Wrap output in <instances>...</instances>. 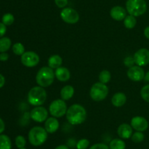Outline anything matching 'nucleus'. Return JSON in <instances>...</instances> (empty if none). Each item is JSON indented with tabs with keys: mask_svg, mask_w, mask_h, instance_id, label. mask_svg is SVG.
I'll return each instance as SVG.
<instances>
[{
	"mask_svg": "<svg viewBox=\"0 0 149 149\" xmlns=\"http://www.w3.org/2000/svg\"><path fill=\"white\" fill-rule=\"evenodd\" d=\"M65 115L69 124L71 125H79L85 121L87 118V111L81 105L74 104L68 108Z\"/></svg>",
	"mask_w": 149,
	"mask_h": 149,
	"instance_id": "1",
	"label": "nucleus"
},
{
	"mask_svg": "<svg viewBox=\"0 0 149 149\" xmlns=\"http://www.w3.org/2000/svg\"><path fill=\"white\" fill-rule=\"evenodd\" d=\"M47 92L42 86H34L28 93V102L35 107L43 105L47 99Z\"/></svg>",
	"mask_w": 149,
	"mask_h": 149,
	"instance_id": "2",
	"label": "nucleus"
},
{
	"mask_svg": "<svg viewBox=\"0 0 149 149\" xmlns=\"http://www.w3.org/2000/svg\"><path fill=\"white\" fill-rule=\"evenodd\" d=\"M29 141L33 146H40L46 142L47 139V131L45 128L41 127H34L29 131Z\"/></svg>",
	"mask_w": 149,
	"mask_h": 149,
	"instance_id": "3",
	"label": "nucleus"
},
{
	"mask_svg": "<svg viewBox=\"0 0 149 149\" xmlns=\"http://www.w3.org/2000/svg\"><path fill=\"white\" fill-rule=\"evenodd\" d=\"M55 77L53 69L49 67H43L38 71L36 75V81L39 86L48 87L53 83Z\"/></svg>",
	"mask_w": 149,
	"mask_h": 149,
	"instance_id": "4",
	"label": "nucleus"
},
{
	"mask_svg": "<svg viewBox=\"0 0 149 149\" xmlns=\"http://www.w3.org/2000/svg\"><path fill=\"white\" fill-rule=\"evenodd\" d=\"M126 10L129 15L138 17L146 12L147 4L145 0H127Z\"/></svg>",
	"mask_w": 149,
	"mask_h": 149,
	"instance_id": "5",
	"label": "nucleus"
},
{
	"mask_svg": "<svg viewBox=\"0 0 149 149\" xmlns=\"http://www.w3.org/2000/svg\"><path fill=\"white\" fill-rule=\"evenodd\" d=\"M109 94V88L104 83L100 82L94 83L90 91V96L93 100L100 102L107 97Z\"/></svg>",
	"mask_w": 149,
	"mask_h": 149,
	"instance_id": "6",
	"label": "nucleus"
},
{
	"mask_svg": "<svg viewBox=\"0 0 149 149\" xmlns=\"http://www.w3.org/2000/svg\"><path fill=\"white\" fill-rule=\"evenodd\" d=\"M67 105L64 100L61 99H55L51 102L49 108V111L51 115L55 118H61L65 114H66Z\"/></svg>",
	"mask_w": 149,
	"mask_h": 149,
	"instance_id": "7",
	"label": "nucleus"
},
{
	"mask_svg": "<svg viewBox=\"0 0 149 149\" xmlns=\"http://www.w3.org/2000/svg\"><path fill=\"white\" fill-rule=\"evenodd\" d=\"M61 18L66 23L75 24L79 20V15L74 9L71 7H65L61 12Z\"/></svg>",
	"mask_w": 149,
	"mask_h": 149,
	"instance_id": "8",
	"label": "nucleus"
},
{
	"mask_svg": "<svg viewBox=\"0 0 149 149\" xmlns=\"http://www.w3.org/2000/svg\"><path fill=\"white\" fill-rule=\"evenodd\" d=\"M21 63L27 67H33L38 65L40 61L39 55L33 51H26L20 58Z\"/></svg>",
	"mask_w": 149,
	"mask_h": 149,
	"instance_id": "9",
	"label": "nucleus"
},
{
	"mask_svg": "<svg viewBox=\"0 0 149 149\" xmlns=\"http://www.w3.org/2000/svg\"><path fill=\"white\" fill-rule=\"evenodd\" d=\"M134 60L136 65L144 67L149 64V51L146 48H141L134 54Z\"/></svg>",
	"mask_w": 149,
	"mask_h": 149,
	"instance_id": "10",
	"label": "nucleus"
},
{
	"mask_svg": "<svg viewBox=\"0 0 149 149\" xmlns=\"http://www.w3.org/2000/svg\"><path fill=\"white\" fill-rule=\"evenodd\" d=\"M30 116L31 119L36 122L42 123L47 119L48 111L42 106L35 107L31 111Z\"/></svg>",
	"mask_w": 149,
	"mask_h": 149,
	"instance_id": "11",
	"label": "nucleus"
},
{
	"mask_svg": "<svg viewBox=\"0 0 149 149\" xmlns=\"http://www.w3.org/2000/svg\"><path fill=\"white\" fill-rule=\"evenodd\" d=\"M127 74V77L132 81L139 82L143 80L146 74L142 67L136 65L128 69Z\"/></svg>",
	"mask_w": 149,
	"mask_h": 149,
	"instance_id": "12",
	"label": "nucleus"
},
{
	"mask_svg": "<svg viewBox=\"0 0 149 149\" xmlns=\"http://www.w3.org/2000/svg\"><path fill=\"white\" fill-rule=\"evenodd\" d=\"M130 125L137 131H144L148 128V122L144 117L135 116L131 119Z\"/></svg>",
	"mask_w": 149,
	"mask_h": 149,
	"instance_id": "13",
	"label": "nucleus"
},
{
	"mask_svg": "<svg viewBox=\"0 0 149 149\" xmlns=\"http://www.w3.org/2000/svg\"><path fill=\"white\" fill-rule=\"evenodd\" d=\"M110 15L113 20L121 21L127 16V10L121 6H114L110 10Z\"/></svg>",
	"mask_w": 149,
	"mask_h": 149,
	"instance_id": "14",
	"label": "nucleus"
},
{
	"mask_svg": "<svg viewBox=\"0 0 149 149\" xmlns=\"http://www.w3.org/2000/svg\"><path fill=\"white\" fill-rule=\"evenodd\" d=\"M132 127L128 124H122L117 129V134L121 139L131 138L132 134Z\"/></svg>",
	"mask_w": 149,
	"mask_h": 149,
	"instance_id": "15",
	"label": "nucleus"
},
{
	"mask_svg": "<svg viewBox=\"0 0 149 149\" xmlns=\"http://www.w3.org/2000/svg\"><path fill=\"white\" fill-rule=\"evenodd\" d=\"M59 126V122L57 118L53 116L48 118L45 123V129L47 131V133H49V134H53L55 131H58Z\"/></svg>",
	"mask_w": 149,
	"mask_h": 149,
	"instance_id": "16",
	"label": "nucleus"
},
{
	"mask_svg": "<svg viewBox=\"0 0 149 149\" xmlns=\"http://www.w3.org/2000/svg\"><path fill=\"white\" fill-rule=\"evenodd\" d=\"M55 74L56 78L61 82H66L71 77V72L66 67H60L55 70Z\"/></svg>",
	"mask_w": 149,
	"mask_h": 149,
	"instance_id": "17",
	"label": "nucleus"
},
{
	"mask_svg": "<svg viewBox=\"0 0 149 149\" xmlns=\"http://www.w3.org/2000/svg\"><path fill=\"white\" fill-rule=\"evenodd\" d=\"M127 102V96L122 92H117L111 98L112 105L116 108H120L125 105Z\"/></svg>",
	"mask_w": 149,
	"mask_h": 149,
	"instance_id": "18",
	"label": "nucleus"
},
{
	"mask_svg": "<svg viewBox=\"0 0 149 149\" xmlns=\"http://www.w3.org/2000/svg\"><path fill=\"white\" fill-rule=\"evenodd\" d=\"M74 94V89L72 86L67 85L62 88L61 91V99L64 101L69 100L70 99L73 97Z\"/></svg>",
	"mask_w": 149,
	"mask_h": 149,
	"instance_id": "19",
	"label": "nucleus"
},
{
	"mask_svg": "<svg viewBox=\"0 0 149 149\" xmlns=\"http://www.w3.org/2000/svg\"><path fill=\"white\" fill-rule=\"evenodd\" d=\"M63 63V58L59 55H52L48 59V66L52 69H58L61 67Z\"/></svg>",
	"mask_w": 149,
	"mask_h": 149,
	"instance_id": "20",
	"label": "nucleus"
},
{
	"mask_svg": "<svg viewBox=\"0 0 149 149\" xmlns=\"http://www.w3.org/2000/svg\"><path fill=\"white\" fill-rule=\"evenodd\" d=\"M110 149H125L126 143L122 139H113L109 144Z\"/></svg>",
	"mask_w": 149,
	"mask_h": 149,
	"instance_id": "21",
	"label": "nucleus"
},
{
	"mask_svg": "<svg viewBox=\"0 0 149 149\" xmlns=\"http://www.w3.org/2000/svg\"><path fill=\"white\" fill-rule=\"evenodd\" d=\"M12 142L10 137L6 134L0 135V149H11Z\"/></svg>",
	"mask_w": 149,
	"mask_h": 149,
	"instance_id": "22",
	"label": "nucleus"
},
{
	"mask_svg": "<svg viewBox=\"0 0 149 149\" xmlns=\"http://www.w3.org/2000/svg\"><path fill=\"white\" fill-rule=\"evenodd\" d=\"M136 18L133 15H127L126 17H125V18L124 19V25H125V26L127 29H133V28L136 26Z\"/></svg>",
	"mask_w": 149,
	"mask_h": 149,
	"instance_id": "23",
	"label": "nucleus"
},
{
	"mask_svg": "<svg viewBox=\"0 0 149 149\" xmlns=\"http://www.w3.org/2000/svg\"><path fill=\"white\" fill-rule=\"evenodd\" d=\"M11 45V39L9 37L0 38V53H4L8 51Z\"/></svg>",
	"mask_w": 149,
	"mask_h": 149,
	"instance_id": "24",
	"label": "nucleus"
},
{
	"mask_svg": "<svg viewBox=\"0 0 149 149\" xmlns=\"http://www.w3.org/2000/svg\"><path fill=\"white\" fill-rule=\"evenodd\" d=\"M98 78L100 83L106 84V83H108L109 81H110L111 78V72L109 71V70H103V71L100 72V74H99Z\"/></svg>",
	"mask_w": 149,
	"mask_h": 149,
	"instance_id": "25",
	"label": "nucleus"
},
{
	"mask_svg": "<svg viewBox=\"0 0 149 149\" xmlns=\"http://www.w3.org/2000/svg\"><path fill=\"white\" fill-rule=\"evenodd\" d=\"M13 52L14 53L15 55L17 56H22L24 53L26 51H25V48L23 46V45L20 42H17V43L14 44L13 45Z\"/></svg>",
	"mask_w": 149,
	"mask_h": 149,
	"instance_id": "26",
	"label": "nucleus"
},
{
	"mask_svg": "<svg viewBox=\"0 0 149 149\" xmlns=\"http://www.w3.org/2000/svg\"><path fill=\"white\" fill-rule=\"evenodd\" d=\"M144 139H145V135L142 131H135V133L132 134V137H131L132 141L135 143H141V142L143 141Z\"/></svg>",
	"mask_w": 149,
	"mask_h": 149,
	"instance_id": "27",
	"label": "nucleus"
},
{
	"mask_svg": "<svg viewBox=\"0 0 149 149\" xmlns=\"http://www.w3.org/2000/svg\"><path fill=\"white\" fill-rule=\"evenodd\" d=\"M1 20H2V23L5 26H10V25H12L14 23V15L13 14H11V13H6V14H4L2 16Z\"/></svg>",
	"mask_w": 149,
	"mask_h": 149,
	"instance_id": "28",
	"label": "nucleus"
},
{
	"mask_svg": "<svg viewBox=\"0 0 149 149\" xmlns=\"http://www.w3.org/2000/svg\"><path fill=\"white\" fill-rule=\"evenodd\" d=\"M15 145L18 149L23 148H25V146H26V138L22 135L17 136V137H15Z\"/></svg>",
	"mask_w": 149,
	"mask_h": 149,
	"instance_id": "29",
	"label": "nucleus"
},
{
	"mask_svg": "<svg viewBox=\"0 0 149 149\" xmlns=\"http://www.w3.org/2000/svg\"><path fill=\"white\" fill-rule=\"evenodd\" d=\"M141 96L144 101L149 102V84L146 85L141 89Z\"/></svg>",
	"mask_w": 149,
	"mask_h": 149,
	"instance_id": "30",
	"label": "nucleus"
},
{
	"mask_svg": "<svg viewBox=\"0 0 149 149\" xmlns=\"http://www.w3.org/2000/svg\"><path fill=\"white\" fill-rule=\"evenodd\" d=\"M90 145V141L87 139L83 138L77 142L76 147L77 149H87Z\"/></svg>",
	"mask_w": 149,
	"mask_h": 149,
	"instance_id": "31",
	"label": "nucleus"
},
{
	"mask_svg": "<svg viewBox=\"0 0 149 149\" xmlns=\"http://www.w3.org/2000/svg\"><path fill=\"white\" fill-rule=\"evenodd\" d=\"M124 64H125V65L126 66V67H129V68L133 67L134 64H135V60H134V58H133V57H132V56L126 57V58L124 59Z\"/></svg>",
	"mask_w": 149,
	"mask_h": 149,
	"instance_id": "32",
	"label": "nucleus"
},
{
	"mask_svg": "<svg viewBox=\"0 0 149 149\" xmlns=\"http://www.w3.org/2000/svg\"><path fill=\"white\" fill-rule=\"evenodd\" d=\"M90 149H110V148L104 143H96V144L93 145L90 148Z\"/></svg>",
	"mask_w": 149,
	"mask_h": 149,
	"instance_id": "33",
	"label": "nucleus"
},
{
	"mask_svg": "<svg viewBox=\"0 0 149 149\" xmlns=\"http://www.w3.org/2000/svg\"><path fill=\"white\" fill-rule=\"evenodd\" d=\"M56 6L59 8H65L68 3V0H55Z\"/></svg>",
	"mask_w": 149,
	"mask_h": 149,
	"instance_id": "34",
	"label": "nucleus"
},
{
	"mask_svg": "<svg viewBox=\"0 0 149 149\" xmlns=\"http://www.w3.org/2000/svg\"><path fill=\"white\" fill-rule=\"evenodd\" d=\"M6 32H7L6 26L3 23H1V22H0V38H1L4 34H5Z\"/></svg>",
	"mask_w": 149,
	"mask_h": 149,
	"instance_id": "35",
	"label": "nucleus"
},
{
	"mask_svg": "<svg viewBox=\"0 0 149 149\" xmlns=\"http://www.w3.org/2000/svg\"><path fill=\"white\" fill-rule=\"evenodd\" d=\"M9 58V55L6 52L0 53V61H5Z\"/></svg>",
	"mask_w": 149,
	"mask_h": 149,
	"instance_id": "36",
	"label": "nucleus"
},
{
	"mask_svg": "<svg viewBox=\"0 0 149 149\" xmlns=\"http://www.w3.org/2000/svg\"><path fill=\"white\" fill-rule=\"evenodd\" d=\"M5 129V124H4L3 120L0 118V134L2 133Z\"/></svg>",
	"mask_w": 149,
	"mask_h": 149,
	"instance_id": "37",
	"label": "nucleus"
},
{
	"mask_svg": "<svg viewBox=\"0 0 149 149\" xmlns=\"http://www.w3.org/2000/svg\"><path fill=\"white\" fill-rule=\"evenodd\" d=\"M4 83H5V78L2 74H0V89L4 86Z\"/></svg>",
	"mask_w": 149,
	"mask_h": 149,
	"instance_id": "38",
	"label": "nucleus"
},
{
	"mask_svg": "<svg viewBox=\"0 0 149 149\" xmlns=\"http://www.w3.org/2000/svg\"><path fill=\"white\" fill-rule=\"evenodd\" d=\"M144 35H145V37L147 39H149V26H147V27L145 28V29H144Z\"/></svg>",
	"mask_w": 149,
	"mask_h": 149,
	"instance_id": "39",
	"label": "nucleus"
},
{
	"mask_svg": "<svg viewBox=\"0 0 149 149\" xmlns=\"http://www.w3.org/2000/svg\"><path fill=\"white\" fill-rule=\"evenodd\" d=\"M55 149H69V148L65 145H60L57 146Z\"/></svg>",
	"mask_w": 149,
	"mask_h": 149,
	"instance_id": "40",
	"label": "nucleus"
},
{
	"mask_svg": "<svg viewBox=\"0 0 149 149\" xmlns=\"http://www.w3.org/2000/svg\"><path fill=\"white\" fill-rule=\"evenodd\" d=\"M144 80H145V81L148 82L149 83V71L147 72L146 73L145 77H144Z\"/></svg>",
	"mask_w": 149,
	"mask_h": 149,
	"instance_id": "41",
	"label": "nucleus"
},
{
	"mask_svg": "<svg viewBox=\"0 0 149 149\" xmlns=\"http://www.w3.org/2000/svg\"><path fill=\"white\" fill-rule=\"evenodd\" d=\"M20 149H26V148H20Z\"/></svg>",
	"mask_w": 149,
	"mask_h": 149,
	"instance_id": "42",
	"label": "nucleus"
}]
</instances>
